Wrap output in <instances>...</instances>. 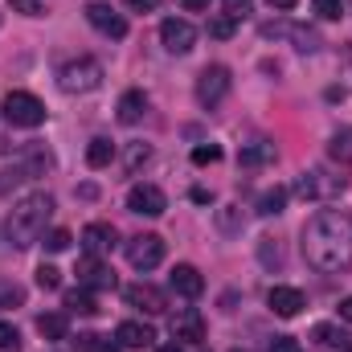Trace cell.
Listing matches in <instances>:
<instances>
[{
	"mask_svg": "<svg viewBox=\"0 0 352 352\" xmlns=\"http://www.w3.org/2000/svg\"><path fill=\"white\" fill-rule=\"evenodd\" d=\"M303 258L320 274H340L352 266V217L340 209H320L303 226Z\"/></svg>",
	"mask_w": 352,
	"mask_h": 352,
	"instance_id": "1",
	"label": "cell"
},
{
	"mask_svg": "<svg viewBox=\"0 0 352 352\" xmlns=\"http://www.w3.org/2000/svg\"><path fill=\"white\" fill-rule=\"evenodd\" d=\"M50 217H54V197H50V192H29V197H21V201L8 209V221H4L8 246L29 250L33 242H41Z\"/></svg>",
	"mask_w": 352,
	"mask_h": 352,
	"instance_id": "2",
	"label": "cell"
},
{
	"mask_svg": "<svg viewBox=\"0 0 352 352\" xmlns=\"http://www.w3.org/2000/svg\"><path fill=\"white\" fill-rule=\"evenodd\" d=\"M58 82H62L66 94H90V90L102 87V62H94V58H74V62L62 66Z\"/></svg>",
	"mask_w": 352,
	"mask_h": 352,
	"instance_id": "3",
	"label": "cell"
},
{
	"mask_svg": "<svg viewBox=\"0 0 352 352\" xmlns=\"http://www.w3.org/2000/svg\"><path fill=\"white\" fill-rule=\"evenodd\" d=\"M4 119H8L12 127H41V123H45V107H41V98L29 94V90H8V94H4Z\"/></svg>",
	"mask_w": 352,
	"mask_h": 352,
	"instance_id": "4",
	"label": "cell"
},
{
	"mask_svg": "<svg viewBox=\"0 0 352 352\" xmlns=\"http://www.w3.org/2000/svg\"><path fill=\"white\" fill-rule=\"evenodd\" d=\"M295 192H299L303 201H332V197L344 192V176H332L328 168H307V173L299 176Z\"/></svg>",
	"mask_w": 352,
	"mask_h": 352,
	"instance_id": "5",
	"label": "cell"
},
{
	"mask_svg": "<svg viewBox=\"0 0 352 352\" xmlns=\"http://www.w3.org/2000/svg\"><path fill=\"white\" fill-rule=\"evenodd\" d=\"M127 263L135 270H156L164 263V238L160 234H135L127 242Z\"/></svg>",
	"mask_w": 352,
	"mask_h": 352,
	"instance_id": "6",
	"label": "cell"
},
{
	"mask_svg": "<svg viewBox=\"0 0 352 352\" xmlns=\"http://www.w3.org/2000/svg\"><path fill=\"white\" fill-rule=\"evenodd\" d=\"M230 87H234V78H230V70H226V66H205V70H201V78H197V102L213 111V107L230 94Z\"/></svg>",
	"mask_w": 352,
	"mask_h": 352,
	"instance_id": "7",
	"label": "cell"
},
{
	"mask_svg": "<svg viewBox=\"0 0 352 352\" xmlns=\"http://www.w3.org/2000/svg\"><path fill=\"white\" fill-rule=\"evenodd\" d=\"M127 209L140 213V217H160V213L168 209V197H164V188H156V184H131Z\"/></svg>",
	"mask_w": 352,
	"mask_h": 352,
	"instance_id": "8",
	"label": "cell"
},
{
	"mask_svg": "<svg viewBox=\"0 0 352 352\" xmlns=\"http://www.w3.org/2000/svg\"><path fill=\"white\" fill-rule=\"evenodd\" d=\"M87 21L102 33V37H115V41H119V37H127V21H123L111 4H102V0H90V4H87Z\"/></svg>",
	"mask_w": 352,
	"mask_h": 352,
	"instance_id": "9",
	"label": "cell"
},
{
	"mask_svg": "<svg viewBox=\"0 0 352 352\" xmlns=\"http://www.w3.org/2000/svg\"><path fill=\"white\" fill-rule=\"evenodd\" d=\"M160 41H164L168 54H188V50L197 45V29H192L188 21H180V16H168V21L160 25Z\"/></svg>",
	"mask_w": 352,
	"mask_h": 352,
	"instance_id": "10",
	"label": "cell"
},
{
	"mask_svg": "<svg viewBox=\"0 0 352 352\" xmlns=\"http://www.w3.org/2000/svg\"><path fill=\"white\" fill-rule=\"evenodd\" d=\"M127 307H135V311H144V316H160V311L168 307V299H164V291H156L152 283H135V287H127Z\"/></svg>",
	"mask_w": 352,
	"mask_h": 352,
	"instance_id": "11",
	"label": "cell"
},
{
	"mask_svg": "<svg viewBox=\"0 0 352 352\" xmlns=\"http://www.w3.org/2000/svg\"><path fill=\"white\" fill-rule=\"evenodd\" d=\"M173 336L184 340V344H201V340H205V320H201L197 307H180V311H176L173 316Z\"/></svg>",
	"mask_w": 352,
	"mask_h": 352,
	"instance_id": "12",
	"label": "cell"
},
{
	"mask_svg": "<svg viewBox=\"0 0 352 352\" xmlns=\"http://www.w3.org/2000/svg\"><path fill=\"white\" fill-rule=\"evenodd\" d=\"M266 303H270L274 316L291 320V316L303 311V291H299V287H270V291H266Z\"/></svg>",
	"mask_w": 352,
	"mask_h": 352,
	"instance_id": "13",
	"label": "cell"
},
{
	"mask_svg": "<svg viewBox=\"0 0 352 352\" xmlns=\"http://www.w3.org/2000/svg\"><path fill=\"white\" fill-rule=\"evenodd\" d=\"M78 283L90 287V291H111V287H115V274L98 263L94 254H82V258H78Z\"/></svg>",
	"mask_w": 352,
	"mask_h": 352,
	"instance_id": "14",
	"label": "cell"
},
{
	"mask_svg": "<svg viewBox=\"0 0 352 352\" xmlns=\"http://www.w3.org/2000/svg\"><path fill=\"white\" fill-rule=\"evenodd\" d=\"M115 340H119L123 349H148V344L156 340V332H152L148 324H140V320H123V324L115 328Z\"/></svg>",
	"mask_w": 352,
	"mask_h": 352,
	"instance_id": "15",
	"label": "cell"
},
{
	"mask_svg": "<svg viewBox=\"0 0 352 352\" xmlns=\"http://www.w3.org/2000/svg\"><path fill=\"white\" fill-rule=\"evenodd\" d=\"M173 291L176 295H184V299H197L201 291H205V278H201V270L188 263L173 266Z\"/></svg>",
	"mask_w": 352,
	"mask_h": 352,
	"instance_id": "16",
	"label": "cell"
},
{
	"mask_svg": "<svg viewBox=\"0 0 352 352\" xmlns=\"http://www.w3.org/2000/svg\"><path fill=\"white\" fill-rule=\"evenodd\" d=\"M144 115H148V94H144V90H127V94L119 98V123L131 127V123H140Z\"/></svg>",
	"mask_w": 352,
	"mask_h": 352,
	"instance_id": "17",
	"label": "cell"
},
{
	"mask_svg": "<svg viewBox=\"0 0 352 352\" xmlns=\"http://www.w3.org/2000/svg\"><path fill=\"white\" fill-rule=\"evenodd\" d=\"M82 246H87L90 254H102V250H111V246H115V230H111L107 221H90L87 230H82Z\"/></svg>",
	"mask_w": 352,
	"mask_h": 352,
	"instance_id": "18",
	"label": "cell"
},
{
	"mask_svg": "<svg viewBox=\"0 0 352 352\" xmlns=\"http://www.w3.org/2000/svg\"><path fill=\"white\" fill-rule=\"evenodd\" d=\"M311 336L324 344V349H336V352H352V336H344L336 324H316L311 328Z\"/></svg>",
	"mask_w": 352,
	"mask_h": 352,
	"instance_id": "19",
	"label": "cell"
},
{
	"mask_svg": "<svg viewBox=\"0 0 352 352\" xmlns=\"http://www.w3.org/2000/svg\"><path fill=\"white\" fill-rule=\"evenodd\" d=\"M37 332H41L45 340H66V332H70L66 311H45V316L37 320Z\"/></svg>",
	"mask_w": 352,
	"mask_h": 352,
	"instance_id": "20",
	"label": "cell"
},
{
	"mask_svg": "<svg viewBox=\"0 0 352 352\" xmlns=\"http://www.w3.org/2000/svg\"><path fill=\"white\" fill-rule=\"evenodd\" d=\"M66 311H74V316H94L98 311V303H94V295H90V287H74V291H66Z\"/></svg>",
	"mask_w": 352,
	"mask_h": 352,
	"instance_id": "21",
	"label": "cell"
},
{
	"mask_svg": "<svg viewBox=\"0 0 352 352\" xmlns=\"http://www.w3.org/2000/svg\"><path fill=\"white\" fill-rule=\"evenodd\" d=\"M238 160H242L246 168H258V164H270V160H274V144H266V140H258V144H246Z\"/></svg>",
	"mask_w": 352,
	"mask_h": 352,
	"instance_id": "22",
	"label": "cell"
},
{
	"mask_svg": "<svg viewBox=\"0 0 352 352\" xmlns=\"http://www.w3.org/2000/svg\"><path fill=\"white\" fill-rule=\"evenodd\" d=\"M74 344H78V352H119L123 349L119 340H111V336H102V332H82Z\"/></svg>",
	"mask_w": 352,
	"mask_h": 352,
	"instance_id": "23",
	"label": "cell"
},
{
	"mask_svg": "<svg viewBox=\"0 0 352 352\" xmlns=\"http://www.w3.org/2000/svg\"><path fill=\"white\" fill-rule=\"evenodd\" d=\"M115 160V144L111 140H90L87 144V164L90 168H107Z\"/></svg>",
	"mask_w": 352,
	"mask_h": 352,
	"instance_id": "24",
	"label": "cell"
},
{
	"mask_svg": "<svg viewBox=\"0 0 352 352\" xmlns=\"http://www.w3.org/2000/svg\"><path fill=\"white\" fill-rule=\"evenodd\" d=\"M283 209H287V188L274 184V188H266L263 197H258V213H263V217H278Z\"/></svg>",
	"mask_w": 352,
	"mask_h": 352,
	"instance_id": "25",
	"label": "cell"
},
{
	"mask_svg": "<svg viewBox=\"0 0 352 352\" xmlns=\"http://www.w3.org/2000/svg\"><path fill=\"white\" fill-rule=\"evenodd\" d=\"M234 33H238V16H234V12H217V16H209V37L230 41Z\"/></svg>",
	"mask_w": 352,
	"mask_h": 352,
	"instance_id": "26",
	"label": "cell"
},
{
	"mask_svg": "<svg viewBox=\"0 0 352 352\" xmlns=\"http://www.w3.org/2000/svg\"><path fill=\"white\" fill-rule=\"evenodd\" d=\"M242 226H246L242 205H226V209H217V230H221V234H242Z\"/></svg>",
	"mask_w": 352,
	"mask_h": 352,
	"instance_id": "27",
	"label": "cell"
},
{
	"mask_svg": "<svg viewBox=\"0 0 352 352\" xmlns=\"http://www.w3.org/2000/svg\"><path fill=\"white\" fill-rule=\"evenodd\" d=\"M291 41H295V50H303V54H316L324 41H320V33L316 29H303V25H295L291 29Z\"/></svg>",
	"mask_w": 352,
	"mask_h": 352,
	"instance_id": "28",
	"label": "cell"
},
{
	"mask_svg": "<svg viewBox=\"0 0 352 352\" xmlns=\"http://www.w3.org/2000/svg\"><path fill=\"white\" fill-rule=\"evenodd\" d=\"M328 152H332V160L352 164V127H349V131H336V135H332V148H328Z\"/></svg>",
	"mask_w": 352,
	"mask_h": 352,
	"instance_id": "29",
	"label": "cell"
},
{
	"mask_svg": "<svg viewBox=\"0 0 352 352\" xmlns=\"http://www.w3.org/2000/svg\"><path fill=\"white\" fill-rule=\"evenodd\" d=\"M37 287H41V291H58V287H62V270L50 266V263H41L37 266Z\"/></svg>",
	"mask_w": 352,
	"mask_h": 352,
	"instance_id": "30",
	"label": "cell"
},
{
	"mask_svg": "<svg viewBox=\"0 0 352 352\" xmlns=\"http://www.w3.org/2000/svg\"><path fill=\"white\" fill-rule=\"evenodd\" d=\"M258 258H263V266H278L283 263V250H278L274 238H258Z\"/></svg>",
	"mask_w": 352,
	"mask_h": 352,
	"instance_id": "31",
	"label": "cell"
},
{
	"mask_svg": "<svg viewBox=\"0 0 352 352\" xmlns=\"http://www.w3.org/2000/svg\"><path fill=\"white\" fill-rule=\"evenodd\" d=\"M70 242H74V238H70V230H50V234H45V250H50V254L70 250Z\"/></svg>",
	"mask_w": 352,
	"mask_h": 352,
	"instance_id": "32",
	"label": "cell"
},
{
	"mask_svg": "<svg viewBox=\"0 0 352 352\" xmlns=\"http://www.w3.org/2000/svg\"><path fill=\"white\" fill-rule=\"evenodd\" d=\"M217 160H221V148H217V144H201V148H192V164L205 168V164H217Z\"/></svg>",
	"mask_w": 352,
	"mask_h": 352,
	"instance_id": "33",
	"label": "cell"
},
{
	"mask_svg": "<svg viewBox=\"0 0 352 352\" xmlns=\"http://www.w3.org/2000/svg\"><path fill=\"white\" fill-rule=\"evenodd\" d=\"M21 349V332L12 324H0V352H16Z\"/></svg>",
	"mask_w": 352,
	"mask_h": 352,
	"instance_id": "34",
	"label": "cell"
},
{
	"mask_svg": "<svg viewBox=\"0 0 352 352\" xmlns=\"http://www.w3.org/2000/svg\"><path fill=\"white\" fill-rule=\"evenodd\" d=\"M148 156H152L148 144H131V148H127V173H135L140 164H148Z\"/></svg>",
	"mask_w": 352,
	"mask_h": 352,
	"instance_id": "35",
	"label": "cell"
},
{
	"mask_svg": "<svg viewBox=\"0 0 352 352\" xmlns=\"http://www.w3.org/2000/svg\"><path fill=\"white\" fill-rule=\"evenodd\" d=\"M316 12H320L324 21H340V12H344V0H316Z\"/></svg>",
	"mask_w": 352,
	"mask_h": 352,
	"instance_id": "36",
	"label": "cell"
},
{
	"mask_svg": "<svg viewBox=\"0 0 352 352\" xmlns=\"http://www.w3.org/2000/svg\"><path fill=\"white\" fill-rule=\"evenodd\" d=\"M12 4V12H21V16H41V0H8Z\"/></svg>",
	"mask_w": 352,
	"mask_h": 352,
	"instance_id": "37",
	"label": "cell"
},
{
	"mask_svg": "<svg viewBox=\"0 0 352 352\" xmlns=\"http://www.w3.org/2000/svg\"><path fill=\"white\" fill-rule=\"evenodd\" d=\"M270 352H303V349H299L295 336H274V340H270Z\"/></svg>",
	"mask_w": 352,
	"mask_h": 352,
	"instance_id": "38",
	"label": "cell"
},
{
	"mask_svg": "<svg viewBox=\"0 0 352 352\" xmlns=\"http://www.w3.org/2000/svg\"><path fill=\"white\" fill-rule=\"evenodd\" d=\"M127 8H135V12H152V8H160V0H127Z\"/></svg>",
	"mask_w": 352,
	"mask_h": 352,
	"instance_id": "39",
	"label": "cell"
},
{
	"mask_svg": "<svg viewBox=\"0 0 352 352\" xmlns=\"http://www.w3.org/2000/svg\"><path fill=\"white\" fill-rule=\"evenodd\" d=\"M250 4H254V0H226V8H230L234 16H242V12H250Z\"/></svg>",
	"mask_w": 352,
	"mask_h": 352,
	"instance_id": "40",
	"label": "cell"
},
{
	"mask_svg": "<svg viewBox=\"0 0 352 352\" xmlns=\"http://www.w3.org/2000/svg\"><path fill=\"white\" fill-rule=\"evenodd\" d=\"M180 4H184L188 12H209V4H213V0H180Z\"/></svg>",
	"mask_w": 352,
	"mask_h": 352,
	"instance_id": "41",
	"label": "cell"
},
{
	"mask_svg": "<svg viewBox=\"0 0 352 352\" xmlns=\"http://www.w3.org/2000/svg\"><path fill=\"white\" fill-rule=\"evenodd\" d=\"M266 4H270V8H278V12H287V8H295L299 0H266Z\"/></svg>",
	"mask_w": 352,
	"mask_h": 352,
	"instance_id": "42",
	"label": "cell"
},
{
	"mask_svg": "<svg viewBox=\"0 0 352 352\" xmlns=\"http://www.w3.org/2000/svg\"><path fill=\"white\" fill-rule=\"evenodd\" d=\"M340 320H349V324H352V295L340 303Z\"/></svg>",
	"mask_w": 352,
	"mask_h": 352,
	"instance_id": "43",
	"label": "cell"
},
{
	"mask_svg": "<svg viewBox=\"0 0 352 352\" xmlns=\"http://www.w3.org/2000/svg\"><path fill=\"white\" fill-rule=\"evenodd\" d=\"M156 352H184L180 344H164V349H156Z\"/></svg>",
	"mask_w": 352,
	"mask_h": 352,
	"instance_id": "44",
	"label": "cell"
},
{
	"mask_svg": "<svg viewBox=\"0 0 352 352\" xmlns=\"http://www.w3.org/2000/svg\"><path fill=\"white\" fill-rule=\"evenodd\" d=\"M234 352H242V349H234Z\"/></svg>",
	"mask_w": 352,
	"mask_h": 352,
	"instance_id": "45",
	"label": "cell"
}]
</instances>
